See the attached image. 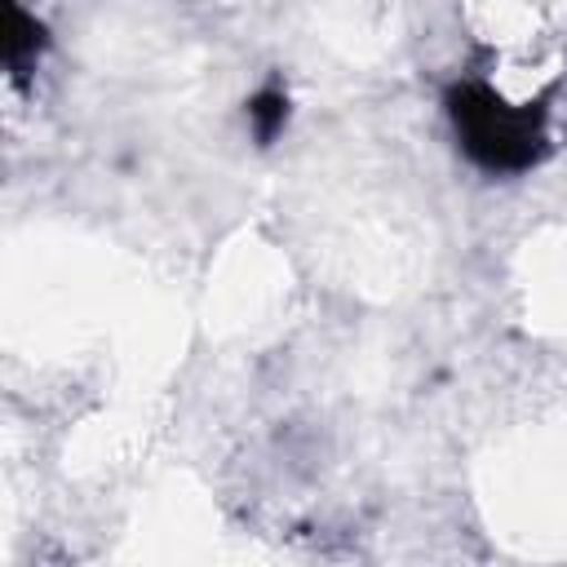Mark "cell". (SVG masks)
<instances>
[{
    "instance_id": "cell-2",
    "label": "cell",
    "mask_w": 567,
    "mask_h": 567,
    "mask_svg": "<svg viewBox=\"0 0 567 567\" xmlns=\"http://www.w3.org/2000/svg\"><path fill=\"white\" fill-rule=\"evenodd\" d=\"M35 53H40V27L22 13V4L18 0H9V35H4V58H9V71L22 80L27 71V62H35Z\"/></svg>"
},
{
    "instance_id": "cell-3",
    "label": "cell",
    "mask_w": 567,
    "mask_h": 567,
    "mask_svg": "<svg viewBox=\"0 0 567 567\" xmlns=\"http://www.w3.org/2000/svg\"><path fill=\"white\" fill-rule=\"evenodd\" d=\"M248 120H252L257 137H261V142H270V137L284 128V120H288V97H284V93H261V97H252Z\"/></svg>"
},
{
    "instance_id": "cell-1",
    "label": "cell",
    "mask_w": 567,
    "mask_h": 567,
    "mask_svg": "<svg viewBox=\"0 0 567 567\" xmlns=\"http://www.w3.org/2000/svg\"><path fill=\"white\" fill-rule=\"evenodd\" d=\"M447 115L465 155L487 173H523L545 155V106H505L483 84H456Z\"/></svg>"
}]
</instances>
